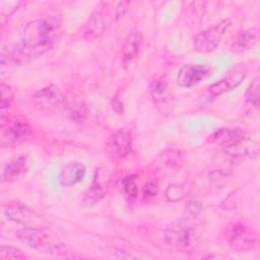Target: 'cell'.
Segmentation results:
<instances>
[{"label": "cell", "mask_w": 260, "mask_h": 260, "mask_svg": "<svg viewBox=\"0 0 260 260\" xmlns=\"http://www.w3.org/2000/svg\"><path fill=\"white\" fill-rule=\"evenodd\" d=\"M60 34V19L57 16H45L28 22L20 42L1 52V69L24 65L49 51Z\"/></svg>", "instance_id": "6da1fadb"}, {"label": "cell", "mask_w": 260, "mask_h": 260, "mask_svg": "<svg viewBox=\"0 0 260 260\" xmlns=\"http://www.w3.org/2000/svg\"><path fill=\"white\" fill-rule=\"evenodd\" d=\"M199 229L190 217L176 219L164 232L165 242L178 250L187 251L199 239Z\"/></svg>", "instance_id": "7a4b0ae2"}, {"label": "cell", "mask_w": 260, "mask_h": 260, "mask_svg": "<svg viewBox=\"0 0 260 260\" xmlns=\"http://www.w3.org/2000/svg\"><path fill=\"white\" fill-rule=\"evenodd\" d=\"M16 237L26 246L45 254L65 255L67 248L55 237L47 234L45 229L23 228L16 232Z\"/></svg>", "instance_id": "3957f363"}, {"label": "cell", "mask_w": 260, "mask_h": 260, "mask_svg": "<svg viewBox=\"0 0 260 260\" xmlns=\"http://www.w3.org/2000/svg\"><path fill=\"white\" fill-rule=\"evenodd\" d=\"M3 212L8 220L21 224L23 228H48V222L43 216L19 201L9 202L4 206Z\"/></svg>", "instance_id": "277c9868"}, {"label": "cell", "mask_w": 260, "mask_h": 260, "mask_svg": "<svg viewBox=\"0 0 260 260\" xmlns=\"http://www.w3.org/2000/svg\"><path fill=\"white\" fill-rule=\"evenodd\" d=\"M226 241L237 251H248L258 244V233L244 221H237L226 229Z\"/></svg>", "instance_id": "5b68a950"}, {"label": "cell", "mask_w": 260, "mask_h": 260, "mask_svg": "<svg viewBox=\"0 0 260 260\" xmlns=\"http://www.w3.org/2000/svg\"><path fill=\"white\" fill-rule=\"evenodd\" d=\"M232 21L230 18L222 19L220 22L207 27L200 31L193 41L194 50L199 53L213 52L219 45L226 29L231 26Z\"/></svg>", "instance_id": "8992f818"}, {"label": "cell", "mask_w": 260, "mask_h": 260, "mask_svg": "<svg viewBox=\"0 0 260 260\" xmlns=\"http://www.w3.org/2000/svg\"><path fill=\"white\" fill-rule=\"evenodd\" d=\"M211 67L207 64L189 63L183 65L177 75V83L183 88H190L211 74Z\"/></svg>", "instance_id": "52a82bcc"}, {"label": "cell", "mask_w": 260, "mask_h": 260, "mask_svg": "<svg viewBox=\"0 0 260 260\" xmlns=\"http://www.w3.org/2000/svg\"><path fill=\"white\" fill-rule=\"evenodd\" d=\"M31 133V127L24 121L14 120L8 122L6 126L2 125L1 145L3 147H12L26 140Z\"/></svg>", "instance_id": "ba28073f"}, {"label": "cell", "mask_w": 260, "mask_h": 260, "mask_svg": "<svg viewBox=\"0 0 260 260\" xmlns=\"http://www.w3.org/2000/svg\"><path fill=\"white\" fill-rule=\"evenodd\" d=\"M111 175L108 169L99 168L95 170L91 184L84 196L85 203L94 204L99 202L108 192L110 187Z\"/></svg>", "instance_id": "9c48e42d"}, {"label": "cell", "mask_w": 260, "mask_h": 260, "mask_svg": "<svg viewBox=\"0 0 260 260\" xmlns=\"http://www.w3.org/2000/svg\"><path fill=\"white\" fill-rule=\"evenodd\" d=\"M34 102L42 110L54 111L64 104L65 96L56 85L50 84L42 87L35 93Z\"/></svg>", "instance_id": "30bf717a"}, {"label": "cell", "mask_w": 260, "mask_h": 260, "mask_svg": "<svg viewBox=\"0 0 260 260\" xmlns=\"http://www.w3.org/2000/svg\"><path fill=\"white\" fill-rule=\"evenodd\" d=\"M247 76V70L245 67L240 66L234 68L223 78L211 84L208 88V92L212 96L221 95L226 91H230L237 87Z\"/></svg>", "instance_id": "8fae6325"}, {"label": "cell", "mask_w": 260, "mask_h": 260, "mask_svg": "<svg viewBox=\"0 0 260 260\" xmlns=\"http://www.w3.org/2000/svg\"><path fill=\"white\" fill-rule=\"evenodd\" d=\"M107 148L109 153L114 157L123 158L127 156L132 149V136L130 131L124 128L118 129L110 137Z\"/></svg>", "instance_id": "7c38bea8"}, {"label": "cell", "mask_w": 260, "mask_h": 260, "mask_svg": "<svg viewBox=\"0 0 260 260\" xmlns=\"http://www.w3.org/2000/svg\"><path fill=\"white\" fill-rule=\"evenodd\" d=\"M223 152L232 157L241 158L251 156L258 152V143L245 135L223 146Z\"/></svg>", "instance_id": "4fadbf2b"}, {"label": "cell", "mask_w": 260, "mask_h": 260, "mask_svg": "<svg viewBox=\"0 0 260 260\" xmlns=\"http://www.w3.org/2000/svg\"><path fill=\"white\" fill-rule=\"evenodd\" d=\"M85 175V167L78 161H70L60 172L58 182L61 186L68 187L82 181Z\"/></svg>", "instance_id": "5bb4252c"}, {"label": "cell", "mask_w": 260, "mask_h": 260, "mask_svg": "<svg viewBox=\"0 0 260 260\" xmlns=\"http://www.w3.org/2000/svg\"><path fill=\"white\" fill-rule=\"evenodd\" d=\"M29 168V160L27 156L20 155L10 160L3 169L2 178L5 182H14L21 179Z\"/></svg>", "instance_id": "9a60e30c"}, {"label": "cell", "mask_w": 260, "mask_h": 260, "mask_svg": "<svg viewBox=\"0 0 260 260\" xmlns=\"http://www.w3.org/2000/svg\"><path fill=\"white\" fill-rule=\"evenodd\" d=\"M141 42L142 34L140 31H133L126 38L122 47V61L125 66H129L137 58Z\"/></svg>", "instance_id": "2e32d148"}, {"label": "cell", "mask_w": 260, "mask_h": 260, "mask_svg": "<svg viewBox=\"0 0 260 260\" xmlns=\"http://www.w3.org/2000/svg\"><path fill=\"white\" fill-rule=\"evenodd\" d=\"M258 29L250 27L243 30L231 46V51L234 53H243L252 49L258 42Z\"/></svg>", "instance_id": "e0dca14e"}, {"label": "cell", "mask_w": 260, "mask_h": 260, "mask_svg": "<svg viewBox=\"0 0 260 260\" xmlns=\"http://www.w3.org/2000/svg\"><path fill=\"white\" fill-rule=\"evenodd\" d=\"M245 134L242 130L236 128H220L217 129L209 138L211 142L219 143V144H228Z\"/></svg>", "instance_id": "ac0fdd59"}, {"label": "cell", "mask_w": 260, "mask_h": 260, "mask_svg": "<svg viewBox=\"0 0 260 260\" xmlns=\"http://www.w3.org/2000/svg\"><path fill=\"white\" fill-rule=\"evenodd\" d=\"M105 29V21L104 16L101 12H96V14L92 15V17L89 19L88 23L85 26L84 31V38L88 40H92L94 38H98Z\"/></svg>", "instance_id": "d6986e66"}, {"label": "cell", "mask_w": 260, "mask_h": 260, "mask_svg": "<svg viewBox=\"0 0 260 260\" xmlns=\"http://www.w3.org/2000/svg\"><path fill=\"white\" fill-rule=\"evenodd\" d=\"M120 190L130 200L136 198L138 194V186L135 180V176H126L119 181Z\"/></svg>", "instance_id": "ffe728a7"}, {"label": "cell", "mask_w": 260, "mask_h": 260, "mask_svg": "<svg viewBox=\"0 0 260 260\" xmlns=\"http://www.w3.org/2000/svg\"><path fill=\"white\" fill-rule=\"evenodd\" d=\"M168 88V80L166 75H161L154 79L149 87L150 94L155 102H160L165 98Z\"/></svg>", "instance_id": "44dd1931"}, {"label": "cell", "mask_w": 260, "mask_h": 260, "mask_svg": "<svg viewBox=\"0 0 260 260\" xmlns=\"http://www.w3.org/2000/svg\"><path fill=\"white\" fill-rule=\"evenodd\" d=\"M187 194V185L184 184H171L167 187L165 195L168 201L178 202L182 200Z\"/></svg>", "instance_id": "7402d4cb"}, {"label": "cell", "mask_w": 260, "mask_h": 260, "mask_svg": "<svg viewBox=\"0 0 260 260\" xmlns=\"http://www.w3.org/2000/svg\"><path fill=\"white\" fill-rule=\"evenodd\" d=\"M259 82L258 79H256L249 85L245 93L246 103L254 108H258L259 106Z\"/></svg>", "instance_id": "603a6c76"}, {"label": "cell", "mask_w": 260, "mask_h": 260, "mask_svg": "<svg viewBox=\"0 0 260 260\" xmlns=\"http://www.w3.org/2000/svg\"><path fill=\"white\" fill-rule=\"evenodd\" d=\"M69 115L70 118L78 124L83 123L87 119V111L82 103H77L71 106L69 109Z\"/></svg>", "instance_id": "cb8c5ba5"}, {"label": "cell", "mask_w": 260, "mask_h": 260, "mask_svg": "<svg viewBox=\"0 0 260 260\" xmlns=\"http://www.w3.org/2000/svg\"><path fill=\"white\" fill-rule=\"evenodd\" d=\"M0 257L2 260L26 258L25 254L20 249L16 247H11V246H2L0 251Z\"/></svg>", "instance_id": "d4e9b609"}, {"label": "cell", "mask_w": 260, "mask_h": 260, "mask_svg": "<svg viewBox=\"0 0 260 260\" xmlns=\"http://www.w3.org/2000/svg\"><path fill=\"white\" fill-rule=\"evenodd\" d=\"M0 90H1V110H4L6 108H9L14 100V92L8 84L1 83L0 84Z\"/></svg>", "instance_id": "484cf974"}, {"label": "cell", "mask_w": 260, "mask_h": 260, "mask_svg": "<svg viewBox=\"0 0 260 260\" xmlns=\"http://www.w3.org/2000/svg\"><path fill=\"white\" fill-rule=\"evenodd\" d=\"M202 203L200 200L198 199H193L187 202V204L184 207V213L186 215V217H190V218H194L196 217L201 211H202Z\"/></svg>", "instance_id": "4316f807"}, {"label": "cell", "mask_w": 260, "mask_h": 260, "mask_svg": "<svg viewBox=\"0 0 260 260\" xmlns=\"http://www.w3.org/2000/svg\"><path fill=\"white\" fill-rule=\"evenodd\" d=\"M157 191H158V187L155 183H152V182H149V183H146L142 189V195H143V198L144 199H151L153 198L156 194H157Z\"/></svg>", "instance_id": "83f0119b"}, {"label": "cell", "mask_w": 260, "mask_h": 260, "mask_svg": "<svg viewBox=\"0 0 260 260\" xmlns=\"http://www.w3.org/2000/svg\"><path fill=\"white\" fill-rule=\"evenodd\" d=\"M238 196H236V192L231 193L222 202H221V207L226 209V210H231V209H235L238 205Z\"/></svg>", "instance_id": "f1b7e54d"}, {"label": "cell", "mask_w": 260, "mask_h": 260, "mask_svg": "<svg viewBox=\"0 0 260 260\" xmlns=\"http://www.w3.org/2000/svg\"><path fill=\"white\" fill-rule=\"evenodd\" d=\"M128 5L129 2H119L117 7H116V11H115V15H116V19H119L121 17L124 16V14L126 13L127 9H128Z\"/></svg>", "instance_id": "f546056e"}, {"label": "cell", "mask_w": 260, "mask_h": 260, "mask_svg": "<svg viewBox=\"0 0 260 260\" xmlns=\"http://www.w3.org/2000/svg\"><path fill=\"white\" fill-rule=\"evenodd\" d=\"M111 105H112L113 111H115L116 113L119 114V113L122 112V110H123V104H122V102H121L117 96H115V98L112 99Z\"/></svg>", "instance_id": "4dcf8cb0"}]
</instances>
